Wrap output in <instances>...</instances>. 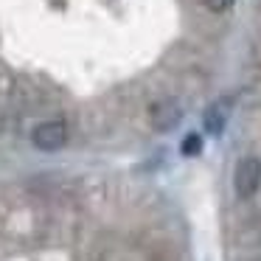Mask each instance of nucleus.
<instances>
[{"instance_id": "nucleus-4", "label": "nucleus", "mask_w": 261, "mask_h": 261, "mask_svg": "<svg viewBox=\"0 0 261 261\" xmlns=\"http://www.w3.org/2000/svg\"><path fill=\"white\" fill-rule=\"evenodd\" d=\"M227 101H216L208 107V113H205V129L211 132V135H219L222 129H225L227 124Z\"/></svg>"}, {"instance_id": "nucleus-2", "label": "nucleus", "mask_w": 261, "mask_h": 261, "mask_svg": "<svg viewBox=\"0 0 261 261\" xmlns=\"http://www.w3.org/2000/svg\"><path fill=\"white\" fill-rule=\"evenodd\" d=\"M31 141L37 149L42 152H57L59 146H65L68 141V129H65L62 121H42L34 132H31Z\"/></svg>"}, {"instance_id": "nucleus-6", "label": "nucleus", "mask_w": 261, "mask_h": 261, "mask_svg": "<svg viewBox=\"0 0 261 261\" xmlns=\"http://www.w3.org/2000/svg\"><path fill=\"white\" fill-rule=\"evenodd\" d=\"M202 3H205V9H211V12H216V14L227 12V9L233 6V0H202Z\"/></svg>"}, {"instance_id": "nucleus-1", "label": "nucleus", "mask_w": 261, "mask_h": 261, "mask_svg": "<svg viewBox=\"0 0 261 261\" xmlns=\"http://www.w3.org/2000/svg\"><path fill=\"white\" fill-rule=\"evenodd\" d=\"M261 186V160L258 158H244L239 160L236 174H233V188H236L239 197H253Z\"/></svg>"}, {"instance_id": "nucleus-5", "label": "nucleus", "mask_w": 261, "mask_h": 261, "mask_svg": "<svg viewBox=\"0 0 261 261\" xmlns=\"http://www.w3.org/2000/svg\"><path fill=\"white\" fill-rule=\"evenodd\" d=\"M180 152L186 154V158H197V154L202 152V138H199V135H186V138H182Z\"/></svg>"}, {"instance_id": "nucleus-3", "label": "nucleus", "mask_w": 261, "mask_h": 261, "mask_svg": "<svg viewBox=\"0 0 261 261\" xmlns=\"http://www.w3.org/2000/svg\"><path fill=\"white\" fill-rule=\"evenodd\" d=\"M149 118H152V126H154V129L166 132V129H171V126H174L177 121L182 118V110L177 107L174 101H160V104H154V107H152Z\"/></svg>"}]
</instances>
